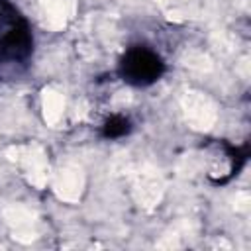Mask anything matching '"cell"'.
<instances>
[{
    "label": "cell",
    "mask_w": 251,
    "mask_h": 251,
    "mask_svg": "<svg viewBox=\"0 0 251 251\" xmlns=\"http://www.w3.org/2000/svg\"><path fill=\"white\" fill-rule=\"evenodd\" d=\"M165 73L163 59L145 45L129 47L120 63V76L131 86H149Z\"/></svg>",
    "instance_id": "cell-2"
},
{
    "label": "cell",
    "mask_w": 251,
    "mask_h": 251,
    "mask_svg": "<svg viewBox=\"0 0 251 251\" xmlns=\"http://www.w3.org/2000/svg\"><path fill=\"white\" fill-rule=\"evenodd\" d=\"M0 25V67H25L33 51V37L27 22L14 10V6L4 2Z\"/></svg>",
    "instance_id": "cell-1"
},
{
    "label": "cell",
    "mask_w": 251,
    "mask_h": 251,
    "mask_svg": "<svg viewBox=\"0 0 251 251\" xmlns=\"http://www.w3.org/2000/svg\"><path fill=\"white\" fill-rule=\"evenodd\" d=\"M131 126H129V120L124 118V116H112L106 124H104V137H110V139H118L126 133H129Z\"/></svg>",
    "instance_id": "cell-3"
}]
</instances>
